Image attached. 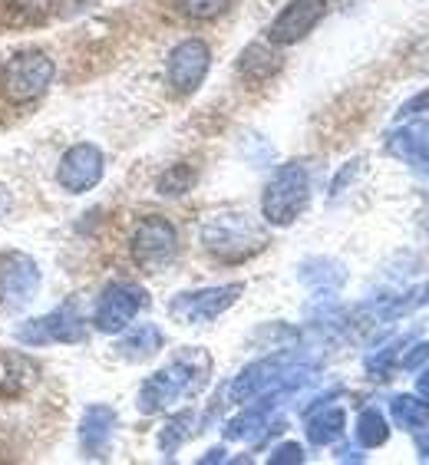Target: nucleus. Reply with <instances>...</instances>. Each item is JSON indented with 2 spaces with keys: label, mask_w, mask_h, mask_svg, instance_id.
I'll list each match as a JSON object with an SVG mask.
<instances>
[{
  "label": "nucleus",
  "mask_w": 429,
  "mask_h": 465,
  "mask_svg": "<svg viewBox=\"0 0 429 465\" xmlns=\"http://www.w3.org/2000/svg\"><path fill=\"white\" fill-rule=\"evenodd\" d=\"M145 291L129 281H116V284L103 287V294L93 311V327L103 333H119L135 321V313L143 311Z\"/></svg>",
  "instance_id": "obj_7"
},
{
  "label": "nucleus",
  "mask_w": 429,
  "mask_h": 465,
  "mask_svg": "<svg viewBox=\"0 0 429 465\" xmlns=\"http://www.w3.org/2000/svg\"><path fill=\"white\" fill-rule=\"evenodd\" d=\"M390 416L400 430H426L429 426V403L423 396H396L390 403Z\"/></svg>",
  "instance_id": "obj_19"
},
{
  "label": "nucleus",
  "mask_w": 429,
  "mask_h": 465,
  "mask_svg": "<svg viewBox=\"0 0 429 465\" xmlns=\"http://www.w3.org/2000/svg\"><path fill=\"white\" fill-rule=\"evenodd\" d=\"M40 291V268L24 251L0 254V307H27Z\"/></svg>",
  "instance_id": "obj_8"
},
{
  "label": "nucleus",
  "mask_w": 429,
  "mask_h": 465,
  "mask_svg": "<svg viewBox=\"0 0 429 465\" xmlns=\"http://www.w3.org/2000/svg\"><path fill=\"white\" fill-rule=\"evenodd\" d=\"M54 60L40 50H24V54H14L4 70H0V86H4V96L10 103H34L40 99L50 83H54Z\"/></svg>",
  "instance_id": "obj_4"
},
{
  "label": "nucleus",
  "mask_w": 429,
  "mask_h": 465,
  "mask_svg": "<svg viewBox=\"0 0 429 465\" xmlns=\"http://www.w3.org/2000/svg\"><path fill=\"white\" fill-rule=\"evenodd\" d=\"M301 281L307 287H314V291H321V294H334L347 281V271H344V264H337L331 258H314L301 268Z\"/></svg>",
  "instance_id": "obj_18"
},
{
  "label": "nucleus",
  "mask_w": 429,
  "mask_h": 465,
  "mask_svg": "<svg viewBox=\"0 0 429 465\" xmlns=\"http://www.w3.org/2000/svg\"><path fill=\"white\" fill-rule=\"evenodd\" d=\"M103 172H106V159L99 153L93 143H80L66 149L60 159V169H56V182H60L63 192H70V195H83V192H90V188L99 185L103 179Z\"/></svg>",
  "instance_id": "obj_10"
},
{
  "label": "nucleus",
  "mask_w": 429,
  "mask_h": 465,
  "mask_svg": "<svg viewBox=\"0 0 429 465\" xmlns=\"http://www.w3.org/2000/svg\"><path fill=\"white\" fill-rule=\"evenodd\" d=\"M192 420H195L192 412H179V416L165 426V432H162V439H159L162 452H175V449H179V442L188 436V426H192Z\"/></svg>",
  "instance_id": "obj_24"
},
{
  "label": "nucleus",
  "mask_w": 429,
  "mask_h": 465,
  "mask_svg": "<svg viewBox=\"0 0 429 465\" xmlns=\"http://www.w3.org/2000/svg\"><path fill=\"white\" fill-rule=\"evenodd\" d=\"M423 109H429V90L423 93V96L410 99V103H406V106L400 109V119H406V116H416V113H423Z\"/></svg>",
  "instance_id": "obj_27"
},
{
  "label": "nucleus",
  "mask_w": 429,
  "mask_h": 465,
  "mask_svg": "<svg viewBox=\"0 0 429 465\" xmlns=\"http://www.w3.org/2000/svg\"><path fill=\"white\" fill-rule=\"evenodd\" d=\"M192 185H195V169L192 165H172V169L162 172L159 179L162 195H185Z\"/></svg>",
  "instance_id": "obj_22"
},
{
  "label": "nucleus",
  "mask_w": 429,
  "mask_h": 465,
  "mask_svg": "<svg viewBox=\"0 0 429 465\" xmlns=\"http://www.w3.org/2000/svg\"><path fill=\"white\" fill-rule=\"evenodd\" d=\"M202 244L224 264H242L268 244V232L248 212H214L202 224Z\"/></svg>",
  "instance_id": "obj_1"
},
{
  "label": "nucleus",
  "mask_w": 429,
  "mask_h": 465,
  "mask_svg": "<svg viewBox=\"0 0 429 465\" xmlns=\"http://www.w3.org/2000/svg\"><path fill=\"white\" fill-rule=\"evenodd\" d=\"M172 4H175L179 14H185L192 20H214L228 10L232 0H172Z\"/></svg>",
  "instance_id": "obj_21"
},
{
  "label": "nucleus",
  "mask_w": 429,
  "mask_h": 465,
  "mask_svg": "<svg viewBox=\"0 0 429 465\" xmlns=\"http://www.w3.org/2000/svg\"><path fill=\"white\" fill-rule=\"evenodd\" d=\"M386 439H390V426H386L384 412L380 410L360 412V420H357V442L360 446L376 449V446H384Z\"/></svg>",
  "instance_id": "obj_20"
},
{
  "label": "nucleus",
  "mask_w": 429,
  "mask_h": 465,
  "mask_svg": "<svg viewBox=\"0 0 429 465\" xmlns=\"http://www.w3.org/2000/svg\"><path fill=\"white\" fill-rule=\"evenodd\" d=\"M324 14H327V0H291V4L271 20L268 40L277 46L297 44V40H304V36L321 24Z\"/></svg>",
  "instance_id": "obj_11"
},
{
  "label": "nucleus",
  "mask_w": 429,
  "mask_h": 465,
  "mask_svg": "<svg viewBox=\"0 0 429 465\" xmlns=\"http://www.w3.org/2000/svg\"><path fill=\"white\" fill-rule=\"evenodd\" d=\"M86 337V321L80 317L76 304H60L56 311L20 323L17 341L27 347H46V343H80Z\"/></svg>",
  "instance_id": "obj_5"
},
{
  "label": "nucleus",
  "mask_w": 429,
  "mask_h": 465,
  "mask_svg": "<svg viewBox=\"0 0 429 465\" xmlns=\"http://www.w3.org/2000/svg\"><path fill=\"white\" fill-rule=\"evenodd\" d=\"M307 198H311V175H307L304 165L301 162L281 165L264 185L261 215L268 218L271 224H291L307 208Z\"/></svg>",
  "instance_id": "obj_3"
},
{
  "label": "nucleus",
  "mask_w": 429,
  "mask_h": 465,
  "mask_svg": "<svg viewBox=\"0 0 429 465\" xmlns=\"http://www.w3.org/2000/svg\"><path fill=\"white\" fill-rule=\"evenodd\" d=\"M423 363H429V343H416V347L403 357V367L406 370H416V367H423Z\"/></svg>",
  "instance_id": "obj_26"
},
{
  "label": "nucleus",
  "mask_w": 429,
  "mask_h": 465,
  "mask_svg": "<svg viewBox=\"0 0 429 465\" xmlns=\"http://www.w3.org/2000/svg\"><path fill=\"white\" fill-rule=\"evenodd\" d=\"M212 360L202 350H185L182 357H175L169 367H162L155 376H149L139 390V410L143 412H159L165 406L179 403L182 396H192L202 390Z\"/></svg>",
  "instance_id": "obj_2"
},
{
  "label": "nucleus",
  "mask_w": 429,
  "mask_h": 465,
  "mask_svg": "<svg viewBox=\"0 0 429 465\" xmlns=\"http://www.w3.org/2000/svg\"><path fill=\"white\" fill-rule=\"evenodd\" d=\"M340 432H344V410L337 403L317 406L307 412V439L314 446H331L340 439Z\"/></svg>",
  "instance_id": "obj_15"
},
{
  "label": "nucleus",
  "mask_w": 429,
  "mask_h": 465,
  "mask_svg": "<svg viewBox=\"0 0 429 465\" xmlns=\"http://www.w3.org/2000/svg\"><path fill=\"white\" fill-rule=\"evenodd\" d=\"M155 350H162V331L155 327V323H139V327H133V331L125 333L123 341L116 343V353L123 360H145L153 357Z\"/></svg>",
  "instance_id": "obj_17"
},
{
  "label": "nucleus",
  "mask_w": 429,
  "mask_h": 465,
  "mask_svg": "<svg viewBox=\"0 0 429 465\" xmlns=\"http://www.w3.org/2000/svg\"><path fill=\"white\" fill-rule=\"evenodd\" d=\"M390 149L406 162H423L429 165V123L406 125L400 133L390 135Z\"/></svg>",
  "instance_id": "obj_16"
},
{
  "label": "nucleus",
  "mask_w": 429,
  "mask_h": 465,
  "mask_svg": "<svg viewBox=\"0 0 429 465\" xmlns=\"http://www.w3.org/2000/svg\"><path fill=\"white\" fill-rule=\"evenodd\" d=\"M416 449H420V459H429V432H420V439H416Z\"/></svg>",
  "instance_id": "obj_30"
},
{
  "label": "nucleus",
  "mask_w": 429,
  "mask_h": 465,
  "mask_svg": "<svg viewBox=\"0 0 429 465\" xmlns=\"http://www.w3.org/2000/svg\"><path fill=\"white\" fill-rule=\"evenodd\" d=\"M242 284H222L205 287V291H192V294H179L169 304V313L182 323H212L214 317H222L242 297Z\"/></svg>",
  "instance_id": "obj_9"
},
{
  "label": "nucleus",
  "mask_w": 429,
  "mask_h": 465,
  "mask_svg": "<svg viewBox=\"0 0 429 465\" xmlns=\"http://www.w3.org/2000/svg\"><path fill=\"white\" fill-rule=\"evenodd\" d=\"M212 54L205 40H182L169 54V83L175 93H195L205 80Z\"/></svg>",
  "instance_id": "obj_12"
},
{
  "label": "nucleus",
  "mask_w": 429,
  "mask_h": 465,
  "mask_svg": "<svg viewBox=\"0 0 429 465\" xmlns=\"http://www.w3.org/2000/svg\"><path fill=\"white\" fill-rule=\"evenodd\" d=\"M20 373H30V367L24 363L20 357H0V393H20L24 390V376Z\"/></svg>",
  "instance_id": "obj_23"
},
{
  "label": "nucleus",
  "mask_w": 429,
  "mask_h": 465,
  "mask_svg": "<svg viewBox=\"0 0 429 465\" xmlns=\"http://www.w3.org/2000/svg\"><path fill=\"white\" fill-rule=\"evenodd\" d=\"M7 212H10V192L4 185H0V222L7 218Z\"/></svg>",
  "instance_id": "obj_29"
},
{
  "label": "nucleus",
  "mask_w": 429,
  "mask_h": 465,
  "mask_svg": "<svg viewBox=\"0 0 429 465\" xmlns=\"http://www.w3.org/2000/svg\"><path fill=\"white\" fill-rule=\"evenodd\" d=\"M416 393H420L423 400H429V370H423V373L416 376Z\"/></svg>",
  "instance_id": "obj_28"
},
{
  "label": "nucleus",
  "mask_w": 429,
  "mask_h": 465,
  "mask_svg": "<svg viewBox=\"0 0 429 465\" xmlns=\"http://www.w3.org/2000/svg\"><path fill=\"white\" fill-rule=\"evenodd\" d=\"M281 462H304V449L297 446V442L277 446L274 452H271V465H281Z\"/></svg>",
  "instance_id": "obj_25"
},
{
  "label": "nucleus",
  "mask_w": 429,
  "mask_h": 465,
  "mask_svg": "<svg viewBox=\"0 0 429 465\" xmlns=\"http://www.w3.org/2000/svg\"><path fill=\"white\" fill-rule=\"evenodd\" d=\"M113 432H116V412L109 406H90L80 422V449L90 459H103L109 452Z\"/></svg>",
  "instance_id": "obj_13"
},
{
  "label": "nucleus",
  "mask_w": 429,
  "mask_h": 465,
  "mask_svg": "<svg viewBox=\"0 0 429 465\" xmlns=\"http://www.w3.org/2000/svg\"><path fill=\"white\" fill-rule=\"evenodd\" d=\"M277 70H281V56L268 44H251L238 56V73L248 83H268Z\"/></svg>",
  "instance_id": "obj_14"
},
{
  "label": "nucleus",
  "mask_w": 429,
  "mask_h": 465,
  "mask_svg": "<svg viewBox=\"0 0 429 465\" xmlns=\"http://www.w3.org/2000/svg\"><path fill=\"white\" fill-rule=\"evenodd\" d=\"M133 261L139 264L143 271H162L175 258V248H179V232H175V224L165 222V218L153 215V218H143V222L135 224L133 232Z\"/></svg>",
  "instance_id": "obj_6"
}]
</instances>
